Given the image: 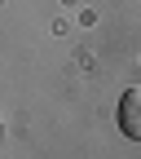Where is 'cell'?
<instances>
[{
	"instance_id": "1",
	"label": "cell",
	"mask_w": 141,
	"mask_h": 159,
	"mask_svg": "<svg viewBox=\"0 0 141 159\" xmlns=\"http://www.w3.org/2000/svg\"><path fill=\"white\" fill-rule=\"evenodd\" d=\"M119 133L141 142V89H128L119 97Z\"/></svg>"
}]
</instances>
